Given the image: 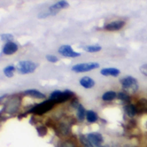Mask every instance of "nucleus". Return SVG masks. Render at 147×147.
Returning a JSON list of instances; mask_svg holds the SVG:
<instances>
[{
    "label": "nucleus",
    "instance_id": "2",
    "mask_svg": "<svg viewBox=\"0 0 147 147\" xmlns=\"http://www.w3.org/2000/svg\"><path fill=\"white\" fill-rule=\"evenodd\" d=\"M73 96H74V93L69 90H66L64 92L56 90L51 93V94L49 95V100H53L55 104H59V103L66 102Z\"/></svg>",
    "mask_w": 147,
    "mask_h": 147
},
{
    "label": "nucleus",
    "instance_id": "28",
    "mask_svg": "<svg viewBox=\"0 0 147 147\" xmlns=\"http://www.w3.org/2000/svg\"><path fill=\"white\" fill-rule=\"evenodd\" d=\"M61 147H75V146H74V144L71 141H65L61 144Z\"/></svg>",
    "mask_w": 147,
    "mask_h": 147
},
{
    "label": "nucleus",
    "instance_id": "6",
    "mask_svg": "<svg viewBox=\"0 0 147 147\" xmlns=\"http://www.w3.org/2000/svg\"><path fill=\"white\" fill-rule=\"evenodd\" d=\"M100 67V64L98 62H85V63H79L72 67V71L76 73H83L91 71L93 69H95Z\"/></svg>",
    "mask_w": 147,
    "mask_h": 147
},
{
    "label": "nucleus",
    "instance_id": "4",
    "mask_svg": "<svg viewBox=\"0 0 147 147\" xmlns=\"http://www.w3.org/2000/svg\"><path fill=\"white\" fill-rule=\"evenodd\" d=\"M120 84L127 93H135L138 89L137 80L132 76H127L120 80Z\"/></svg>",
    "mask_w": 147,
    "mask_h": 147
},
{
    "label": "nucleus",
    "instance_id": "20",
    "mask_svg": "<svg viewBox=\"0 0 147 147\" xmlns=\"http://www.w3.org/2000/svg\"><path fill=\"white\" fill-rule=\"evenodd\" d=\"M15 66L11 65V66H7L5 68H4V74L5 76L8 78H11L14 76V70H15Z\"/></svg>",
    "mask_w": 147,
    "mask_h": 147
},
{
    "label": "nucleus",
    "instance_id": "9",
    "mask_svg": "<svg viewBox=\"0 0 147 147\" xmlns=\"http://www.w3.org/2000/svg\"><path fill=\"white\" fill-rule=\"evenodd\" d=\"M124 25H125L124 21L117 20V21H113V22H111V23L106 24L104 26V29L108 31H116V30H119L120 29H122Z\"/></svg>",
    "mask_w": 147,
    "mask_h": 147
},
{
    "label": "nucleus",
    "instance_id": "21",
    "mask_svg": "<svg viewBox=\"0 0 147 147\" xmlns=\"http://www.w3.org/2000/svg\"><path fill=\"white\" fill-rule=\"evenodd\" d=\"M84 50L88 53H95L101 50V46L100 45H88L84 47Z\"/></svg>",
    "mask_w": 147,
    "mask_h": 147
},
{
    "label": "nucleus",
    "instance_id": "16",
    "mask_svg": "<svg viewBox=\"0 0 147 147\" xmlns=\"http://www.w3.org/2000/svg\"><path fill=\"white\" fill-rule=\"evenodd\" d=\"M136 108H137L138 113H147V100L142 99V100H138Z\"/></svg>",
    "mask_w": 147,
    "mask_h": 147
},
{
    "label": "nucleus",
    "instance_id": "24",
    "mask_svg": "<svg viewBox=\"0 0 147 147\" xmlns=\"http://www.w3.org/2000/svg\"><path fill=\"white\" fill-rule=\"evenodd\" d=\"M36 131H37V133L39 136L41 137H43L47 134V128L43 125H41V126H38L36 128Z\"/></svg>",
    "mask_w": 147,
    "mask_h": 147
},
{
    "label": "nucleus",
    "instance_id": "26",
    "mask_svg": "<svg viewBox=\"0 0 147 147\" xmlns=\"http://www.w3.org/2000/svg\"><path fill=\"white\" fill-rule=\"evenodd\" d=\"M1 39L3 41H6L7 42H11V40L13 39V36L11 34H8V33L2 34L1 35Z\"/></svg>",
    "mask_w": 147,
    "mask_h": 147
},
{
    "label": "nucleus",
    "instance_id": "7",
    "mask_svg": "<svg viewBox=\"0 0 147 147\" xmlns=\"http://www.w3.org/2000/svg\"><path fill=\"white\" fill-rule=\"evenodd\" d=\"M59 54H61V55L65 56V57H78L81 55V53L79 52H76L72 49V47L70 45H61L59 49H58Z\"/></svg>",
    "mask_w": 147,
    "mask_h": 147
},
{
    "label": "nucleus",
    "instance_id": "25",
    "mask_svg": "<svg viewBox=\"0 0 147 147\" xmlns=\"http://www.w3.org/2000/svg\"><path fill=\"white\" fill-rule=\"evenodd\" d=\"M68 130H69V129H68V126H67L66 124H61V125H59V131H60L61 133L63 134V135L67 134Z\"/></svg>",
    "mask_w": 147,
    "mask_h": 147
},
{
    "label": "nucleus",
    "instance_id": "27",
    "mask_svg": "<svg viewBox=\"0 0 147 147\" xmlns=\"http://www.w3.org/2000/svg\"><path fill=\"white\" fill-rule=\"evenodd\" d=\"M46 59L49 61V62H57L58 61V58L55 56V55H46Z\"/></svg>",
    "mask_w": 147,
    "mask_h": 147
},
{
    "label": "nucleus",
    "instance_id": "15",
    "mask_svg": "<svg viewBox=\"0 0 147 147\" xmlns=\"http://www.w3.org/2000/svg\"><path fill=\"white\" fill-rule=\"evenodd\" d=\"M124 110H125V113H126L127 116L132 118L135 116V114L137 113V108H136V106L132 105V104H128V105H125L124 107Z\"/></svg>",
    "mask_w": 147,
    "mask_h": 147
},
{
    "label": "nucleus",
    "instance_id": "5",
    "mask_svg": "<svg viewBox=\"0 0 147 147\" xmlns=\"http://www.w3.org/2000/svg\"><path fill=\"white\" fill-rule=\"evenodd\" d=\"M36 68V64L31 61H21L18 63L17 70L21 75L33 73Z\"/></svg>",
    "mask_w": 147,
    "mask_h": 147
},
{
    "label": "nucleus",
    "instance_id": "31",
    "mask_svg": "<svg viewBox=\"0 0 147 147\" xmlns=\"http://www.w3.org/2000/svg\"><path fill=\"white\" fill-rule=\"evenodd\" d=\"M99 147H107V146H99Z\"/></svg>",
    "mask_w": 147,
    "mask_h": 147
},
{
    "label": "nucleus",
    "instance_id": "23",
    "mask_svg": "<svg viewBox=\"0 0 147 147\" xmlns=\"http://www.w3.org/2000/svg\"><path fill=\"white\" fill-rule=\"evenodd\" d=\"M80 140H81V142H82V145L84 147H94V145L88 141V139L87 138V137H85L83 135H81Z\"/></svg>",
    "mask_w": 147,
    "mask_h": 147
},
{
    "label": "nucleus",
    "instance_id": "19",
    "mask_svg": "<svg viewBox=\"0 0 147 147\" xmlns=\"http://www.w3.org/2000/svg\"><path fill=\"white\" fill-rule=\"evenodd\" d=\"M86 113H87V112L85 110V107L82 104H80L79 107H77V113H76L78 119L81 121L84 120V119L86 118Z\"/></svg>",
    "mask_w": 147,
    "mask_h": 147
},
{
    "label": "nucleus",
    "instance_id": "22",
    "mask_svg": "<svg viewBox=\"0 0 147 147\" xmlns=\"http://www.w3.org/2000/svg\"><path fill=\"white\" fill-rule=\"evenodd\" d=\"M117 98L124 102H129L131 100V97L129 96V94H127L126 93H123L120 92L117 94Z\"/></svg>",
    "mask_w": 147,
    "mask_h": 147
},
{
    "label": "nucleus",
    "instance_id": "29",
    "mask_svg": "<svg viewBox=\"0 0 147 147\" xmlns=\"http://www.w3.org/2000/svg\"><path fill=\"white\" fill-rule=\"evenodd\" d=\"M79 100H78V99H74L73 100H72V102H71V106L72 107H75V108H76L77 109V107H79Z\"/></svg>",
    "mask_w": 147,
    "mask_h": 147
},
{
    "label": "nucleus",
    "instance_id": "17",
    "mask_svg": "<svg viewBox=\"0 0 147 147\" xmlns=\"http://www.w3.org/2000/svg\"><path fill=\"white\" fill-rule=\"evenodd\" d=\"M117 94H116L114 91H107L103 94L101 98L104 101H111L114 100L115 98H117Z\"/></svg>",
    "mask_w": 147,
    "mask_h": 147
},
{
    "label": "nucleus",
    "instance_id": "30",
    "mask_svg": "<svg viewBox=\"0 0 147 147\" xmlns=\"http://www.w3.org/2000/svg\"><path fill=\"white\" fill-rule=\"evenodd\" d=\"M139 69H140L141 73L143 74L144 76H147V65H143V66H141Z\"/></svg>",
    "mask_w": 147,
    "mask_h": 147
},
{
    "label": "nucleus",
    "instance_id": "10",
    "mask_svg": "<svg viewBox=\"0 0 147 147\" xmlns=\"http://www.w3.org/2000/svg\"><path fill=\"white\" fill-rule=\"evenodd\" d=\"M18 50V46L17 43L13 42H6L3 48V53L5 55H13L15 54L17 51Z\"/></svg>",
    "mask_w": 147,
    "mask_h": 147
},
{
    "label": "nucleus",
    "instance_id": "1",
    "mask_svg": "<svg viewBox=\"0 0 147 147\" xmlns=\"http://www.w3.org/2000/svg\"><path fill=\"white\" fill-rule=\"evenodd\" d=\"M55 103L51 100H44L43 102L36 105L34 107H32L29 113L36 114V115H42L48 112H49L50 110L53 109V107H55Z\"/></svg>",
    "mask_w": 147,
    "mask_h": 147
},
{
    "label": "nucleus",
    "instance_id": "3",
    "mask_svg": "<svg viewBox=\"0 0 147 147\" xmlns=\"http://www.w3.org/2000/svg\"><path fill=\"white\" fill-rule=\"evenodd\" d=\"M21 103V99L19 96L14 95L9 99L5 104V112L8 114H14L18 112Z\"/></svg>",
    "mask_w": 147,
    "mask_h": 147
},
{
    "label": "nucleus",
    "instance_id": "12",
    "mask_svg": "<svg viewBox=\"0 0 147 147\" xmlns=\"http://www.w3.org/2000/svg\"><path fill=\"white\" fill-rule=\"evenodd\" d=\"M100 74L104 76H113V77H117L119 74L120 71L115 67H107V68H103L100 70Z\"/></svg>",
    "mask_w": 147,
    "mask_h": 147
},
{
    "label": "nucleus",
    "instance_id": "8",
    "mask_svg": "<svg viewBox=\"0 0 147 147\" xmlns=\"http://www.w3.org/2000/svg\"><path fill=\"white\" fill-rule=\"evenodd\" d=\"M87 138L88 139V141L95 146H100V144L103 142V137L101 134L97 133V132H93V133H89L87 136Z\"/></svg>",
    "mask_w": 147,
    "mask_h": 147
},
{
    "label": "nucleus",
    "instance_id": "14",
    "mask_svg": "<svg viewBox=\"0 0 147 147\" xmlns=\"http://www.w3.org/2000/svg\"><path fill=\"white\" fill-rule=\"evenodd\" d=\"M80 84L84 88L88 89V88H92L95 85V82L92 78L88 77V76H85V77H82L80 80Z\"/></svg>",
    "mask_w": 147,
    "mask_h": 147
},
{
    "label": "nucleus",
    "instance_id": "13",
    "mask_svg": "<svg viewBox=\"0 0 147 147\" xmlns=\"http://www.w3.org/2000/svg\"><path fill=\"white\" fill-rule=\"evenodd\" d=\"M24 94L26 96H30L31 98L39 99V100H42V99H45L46 98V95L44 94L41 93L38 90H36V89H28V90L24 91Z\"/></svg>",
    "mask_w": 147,
    "mask_h": 147
},
{
    "label": "nucleus",
    "instance_id": "11",
    "mask_svg": "<svg viewBox=\"0 0 147 147\" xmlns=\"http://www.w3.org/2000/svg\"><path fill=\"white\" fill-rule=\"evenodd\" d=\"M68 6V3L67 1H58L55 5H51L49 7V14L50 15H55L60 9L67 8Z\"/></svg>",
    "mask_w": 147,
    "mask_h": 147
},
{
    "label": "nucleus",
    "instance_id": "18",
    "mask_svg": "<svg viewBox=\"0 0 147 147\" xmlns=\"http://www.w3.org/2000/svg\"><path fill=\"white\" fill-rule=\"evenodd\" d=\"M86 119L89 123H94L98 119V115L95 112L92 110H88L87 111V113H86Z\"/></svg>",
    "mask_w": 147,
    "mask_h": 147
}]
</instances>
